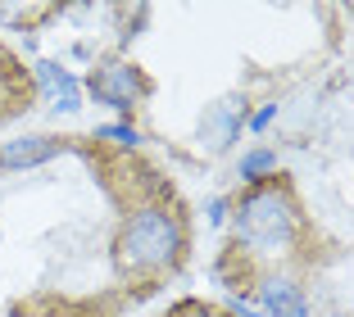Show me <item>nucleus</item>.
<instances>
[{
  "label": "nucleus",
  "mask_w": 354,
  "mask_h": 317,
  "mask_svg": "<svg viewBox=\"0 0 354 317\" xmlns=\"http://www.w3.org/2000/svg\"><path fill=\"white\" fill-rule=\"evenodd\" d=\"M187 249V227L173 209L164 204H141L123 218L118 227V240H114V254L118 267L127 276H159V272H173L177 258Z\"/></svg>",
  "instance_id": "obj_1"
},
{
  "label": "nucleus",
  "mask_w": 354,
  "mask_h": 317,
  "mask_svg": "<svg viewBox=\"0 0 354 317\" xmlns=\"http://www.w3.org/2000/svg\"><path fill=\"white\" fill-rule=\"evenodd\" d=\"M59 154H68V136H50V132L14 136V141L0 145V173H28V168L59 159Z\"/></svg>",
  "instance_id": "obj_5"
},
{
  "label": "nucleus",
  "mask_w": 354,
  "mask_h": 317,
  "mask_svg": "<svg viewBox=\"0 0 354 317\" xmlns=\"http://www.w3.org/2000/svg\"><path fill=\"white\" fill-rule=\"evenodd\" d=\"M272 118H277V100H268V104H259V109L245 118V132H254V136H263L272 127Z\"/></svg>",
  "instance_id": "obj_10"
},
{
  "label": "nucleus",
  "mask_w": 354,
  "mask_h": 317,
  "mask_svg": "<svg viewBox=\"0 0 354 317\" xmlns=\"http://www.w3.org/2000/svg\"><path fill=\"white\" fill-rule=\"evenodd\" d=\"M227 222L236 231V240L245 249H254V254H286L300 240V204L281 182L250 186L232 204Z\"/></svg>",
  "instance_id": "obj_2"
},
{
  "label": "nucleus",
  "mask_w": 354,
  "mask_h": 317,
  "mask_svg": "<svg viewBox=\"0 0 354 317\" xmlns=\"http://www.w3.org/2000/svg\"><path fill=\"white\" fill-rule=\"evenodd\" d=\"M205 218H209V227H227V218H232V200L227 195H214L205 204Z\"/></svg>",
  "instance_id": "obj_11"
},
{
  "label": "nucleus",
  "mask_w": 354,
  "mask_h": 317,
  "mask_svg": "<svg viewBox=\"0 0 354 317\" xmlns=\"http://www.w3.org/2000/svg\"><path fill=\"white\" fill-rule=\"evenodd\" d=\"M232 313H236V317H263L259 308H250L245 299H232Z\"/></svg>",
  "instance_id": "obj_12"
},
{
  "label": "nucleus",
  "mask_w": 354,
  "mask_h": 317,
  "mask_svg": "<svg viewBox=\"0 0 354 317\" xmlns=\"http://www.w3.org/2000/svg\"><path fill=\"white\" fill-rule=\"evenodd\" d=\"M82 91L95 95V104L114 109L123 123H132V109L150 95V77L127 59H109V64H100V68H91L82 77Z\"/></svg>",
  "instance_id": "obj_3"
},
{
  "label": "nucleus",
  "mask_w": 354,
  "mask_h": 317,
  "mask_svg": "<svg viewBox=\"0 0 354 317\" xmlns=\"http://www.w3.org/2000/svg\"><path fill=\"white\" fill-rule=\"evenodd\" d=\"M236 177L245 186H263L277 177V150L272 145H250V150H241L236 159Z\"/></svg>",
  "instance_id": "obj_7"
},
{
  "label": "nucleus",
  "mask_w": 354,
  "mask_h": 317,
  "mask_svg": "<svg viewBox=\"0 0 354 317\" xmlns=\"http://www.w3.org/2000/svg\"><path fill=\"white\" fill-rule=\"evenodd\" d=\"M259 313L263 317H313V304L295 276H263L259 281Z\"/></svg>",
  "instance_id": "obj_6"
},
{
  "label": "nucleus",
  "mask_w": 354,
  "mask_h": 317,
  "mask_svg": "<svg viewBox=\"0 0 354 317\" xmlns=\"http://www.w3.org/2000/svg\"><path fill=\"white\" fill-rule=\"evenodd\" d=\"M95 141H109V145H118V150H136L146 136H141V127H136V123L114 118V123H100V127H95Z\"/></svg>",
  "instance_id": "obj_9"
},
{
  "label": "nucleus",
  "mask_w": 354,
  "mask_h": 317,
  "mask_svg": "<svg viewBox=\"0 0 354 317\" xmlns=\"http://www.w3.org/2000/svg\"><path fill=\"white\" fill-rule=\"evenodd\" d=\"M245 118H250V100L245 95H218V100L200 113V127H196L200 150H209V154L236 150L241 132H245Z\"/></svg>",
  "instance_id": "obj_4"
},
{
  "label": "nucleus",
  "mask_w": 354,
  "mask_h": 317,
  "mask_svg": "<svg viewBox=\"0 0 354 317\" xmlns=\"http://www.w3.org/2000/svg\"><path fill=\"white\" fill-rule=\"evenodd\" d=\"M73 77H77V73L68 68V64H59V59H37V64H32V82H37V95H41L46 104L59 95V86L73 82Z\"/></svg>",
  "instance_id": "obj_8"
},
{
  "label": "nucleus",
  "mask_w": 354,
  "mask_h": 317,
  "mask_svg": "<svg viewBox=\"0 0 354 317\" xmlns=\"http://www.w3.org/2000/svg\"><path fill=\"white\" fill-rule=\"evenodd\" d=\"M327 317H350V313H327Z\"/></svg>",
  "instance_id": "obj_13"
}]
</instances>
